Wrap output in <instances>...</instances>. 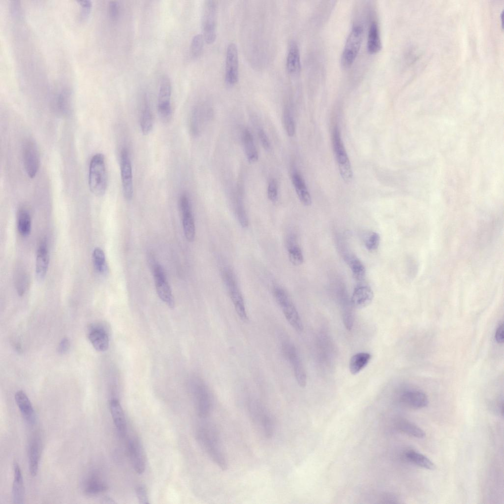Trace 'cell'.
I'll return each mask as SVG.
<instances>
[{
    "mask_svg": "<svg viewBox=\"0 0 504 504\" xmlns=\"http://www.w3.org/2000/svg\"><path fill=\"white\" fill-rule=\"evenodd\" d=\"M103 503L105 504H115L116 502L111 498L109 497H105L103 499Z\"/></svg>",
    "mask_w": 504,
    "mask_h": 504,
    "instance_id": "f5cc1de1",
    "label": "cell"
},
{
    "mask_svg": "<svg viewBox=\"0 0 504 504\" xmlns=\"http://www.w3.org/2000/svg\"><path fill=\"white\" fill-rule=\"evenodd\" d=\"M40 452V440L35 436L30 441L28 450L29 471L32 476L37 473Z\"/></svg>",
    "mask_w": 504,
    "mask_h": 504,
    "instance_id": "603a6c76",
    "label": "cell"
},
{
    "mask_svg": "<svg viewBox=\"0 0 504 504\" xmlns=\"http://www.w3.org/2000/svg\"><path fill=\"white\" fill-rule=\"evenodd\" d=\"M153 271L156 289L158 297L170 308H174V297L163 268L159 264L155 263L153 266Z\"/></svg>",
    "mask_w": 504,
    "mask_h": 504,
    "instance_id": "30bf717a",
    "label": "cell"
},
{
    "mask_svg": "<svg viewBox=\"0 0 504 504\" xmlns=\"http://www.w3.org/2000/svg\"><path fill=\"white\" fill-rule=\"evenodd\" d=\"M284 121L287 135L289 136H293L295 131V123L291 112L288 108L284 110Z\"/></svg>",
    "mask_w": 504,
    "mask_h": 504,
    "instance_id": "ab89813d",
    "label": "cell"
},
{
    "mask_svg": "<svg viewBox=\"0 0 504 504\" xmlns=\"http://www.w3.org/2000/svg\"><path fill=\"white\" fill-rule=\"evenodd\" d=\"M14 468V479L12 485V495L14 503L23 504L25 499V489L23 478L20 467L15 462Z\"/></svg>",
    "mask_w": 504,
    "mask_h": 504,
    "instance_id": "cb8c5ba5",
    "label": "cell"
},
{
    "mask_svg": "<svg viewBox=\"0 0 504 504\" xmlns=\"http://www.w3.org/2000/svg\"><path fill=\"white\" fill-rule=\"evenodd\" d=\"M396 425L398 429L402 432L411 437L423 439L426 436L425 432L421 428L407 419L399 420Z\"/></svg>",
    "mask_w": 504,
    "mask_h": 504,
    "instance_id": "4dcf8cb0",
    "label": "cell"
},
{
    "mask_svg": "<svg viewBox=\"0 0 504 504\" xmlns=\"http://www.w3.org/2000/svg\"><path fill=\"white\" fill-rule=\"evenodd\" d=\"M258 419V421L260 424L265 436L271 438L273 434V423L271 415L267 409L264 410Z\"/></svg>",
    "mask_w": 504,
    "mask_h": 504,
    "instance_id": "74e56055",
    "label": "cell"
},
{
    "mask_svg": "<svg viewBox=\"0 0 504 504\" xmlns=\"http://www.w3.org/2000/svg\"><path fill=\"white\" fill-rule=\"evenodd\" d=\"M363 34V27L355 25L351 30L341 56V63L344 67H349L354 61L360 48Z\"/></svg>",
    "mask_w": 504,
    "mask_h": 504,
    "instance_id": "8992f818",
    "label": "cell"
},
{
    "mask_svg": "<svg viewBox=\"0 0 504 504\" xmlns=\"http://www.w3.org/2000/svg\"><path fill=\"white\" fill-rule=\"evenodd\" d=\"M345 259L354 278L358 281L363 280L365 276L366 269L361 260L352 254L346 256Z\"/></svg>",
    "mask_w": 504,
    "mask_h": 504,
    "instance_id": "e575fe53",
    "label": "cell"
},
{
    "mask_svg": "<svg viewBox=\"0 0 504 504\" xmlns=\"http://www.w3.org/2000/svg\"><path fill=\"white\" fill-rule=\"evenodd\" d=\"M374 298L372 289L367 285H358L353 292L351 298V305L357 309H362L369 306Z\"/></svg>",
    "mask_w": 504,
    "mask_h": 504,
    "instance_id": "7402d4cb",
    "label": "cell"
},
{
    "mask_svg": "<svg viewBox=\"0 0 504 504\" xmlns=\"http://www.w3.org/2000/svg\"><path fill=\"white\" fill-rule=\"evenodd\" d=\"M381 47L378 27L377 23L373 22L371 23L369 30L367 49L369 53L374 54L378 52Z\"/></svg>",
    "mask_w": 504,
    "mask_h": 504,
    "instance_id": "f546056e",
    "label": "cell"
},
{
    "mask_svg": "<svg viewBox=\"0 0 504 504\" xmlns=\"http://www.w3.org/2000/svg\"><path fill=\"white\" fill-rule=\"evenodd\" d=\"M81 7V17L82 19H86L89 15L91 7L92 2L90 0L78 1Z\"/></svg>",
    "mask_w": 504,
    "mask_h": 504,
    "instance_id": "7dc6e473",
    "label": "cell"
},
{
    "mask_svg": "<svg viewBox=\"0 0 504 504\" xmlns=\"http://www.w3.org/2000/svg\"><path fill=\"white\" fill-rule=\"evenodd\" d=\"M171 84L169 77L163 75L161 78L158 95V111L161 120L168 123L171 118L170 98Z\"/></svg>",
    "mask_w": 504,
    "mask_h": 504,
    "instance_id": "9c48e42d",
    "label": "cell"
},
{
    "mask_svg": "<svg viewBox=\"0 0 504 504\" xmlns=\"http://www.w3.org/2000/svg\"><path fill=\"white\" fill-rule=\"evenodd\" d=\"M243 141L245 154L248 160L251 163L256 162L258 158L253 138L250 131L246 129L243 134Z\"/></svg>",
    "mask_w": 504,
    "mask_h": 504,
    "instance_id": "d6a6232c",
    "label": "cell"
},
{
    "mask_svg": "<svg viewBox=\"0 0 504 504\" xmlns=\"http://www.w3.org/2000/svg\"><path fill=\"white\" fill-rule=\"evenodd\" d=\"M239 78V58L238 50L234 43L227 48L225 60V82L228 85L235 84Z\"/></svg>",
    "mask_w": 504,
    "mask_h": 504,
    "instance_id": "5bb4252c",
    "label": "cell"
},
{
    "mask_svg": "<svg viewBox=\"0 0 504 504\" xmlns=\"http://www.w3.org/2000/svg\"><path fill=\"white\" fill-rule=\"evenodd\" d=\"M120 167L124 196L126 200H130L133 194L132 172L129 153L126 148H123L121 152Z\"/></svg>",
    "mask_w": 504,
    "mask_h": 504,
    "instance_id": "8fae6325",
    "label": "cell"
},
{
    "mask_svg": "<svg viewBox=\"0 0 504 504\" xmlns=\"http://www.w3.org/2000/svg\"><path fill=\"white\" fill-rule=\"evenodd\" d=\"M23 160L25 170L30 178L36 175L39 165V156L36 143L32 140H27L23 148Z\"/></svg>",
    "mask_w": 504,
    "mask_h": 504,
    "instance_id": "7c38bea8",
    "label": "cell"
},
{
    "mask_svg": "<svg viewBox=\"0 0 504 504\" xmlns=\"http://www.w3.org/2000/svg\"><path fill=\"white\" fill-rule=\"evenodd\" d=\"M194 396L198 415L202 418L207 417L211 411L212 402L209 391L203 381H197Z\"/></svg>",
    "mask_w": 504,
    "mask_h": 504,
    "instance_id": "9a60e30c",
    "label": "cell"
},
{
    "mask_svg": "<svg viewBox=\"0 0 504 504\" xmlns=\"http://www.w3.org/2000/svg\"><path fill=\"white\" fill-rule=\"evenodd\" d=\"M204 41V39L202 34L198 33L193 36L190 47V54L192 58H197L201 55Z\"/></svg>",
    "mask_w": 504,
    "mask_h": 504,
    "instance_id": "f35d334b",
    "label": "cell"
},
{
    "mask_svg": "<svg viewBox=\"0 0 504 504\" xmlns=\"http://www.w3.org/2000/svg\"><path fill=\"white\" fill-rule=\"evenodd\" d=\"M88 338L94 348L98 351L107 350L109 346V339L105 329L101 325H93L89 328Z\"/></svg>",
    "mask_w": 504,
    "mask_h": 504,
    "instance_id": "e0dca14e",
    "label": "cell"
},
{
    "mask_svg": "<svg viewBox=\"0 0 504 504\" xmlns=\"http://www.w3.org/2000/svg\"><path fill=\"white\" fill-rule=\"evenodd\" d=\"M136 494L140 504H147L149 503L147 492L143 486L141 485L137 487Z\"/></svg>",
    "mask_w": 504,
    "mask_h": 504,
    "instance_id": "bcb514c9",
    "label": "cell"
},
{
    "mask_svg": "<svg viewBox=\"0 0 504 504\" xmlns=\"http://www.w3.org/2000/svg\"><path fill=\"white\" fill-rule=\"evenodd\" d=\"M140 126L143 134H149L153 127L152 113L147 100H145L140 118Z\"/></svg>",
    "mask_w": 504,
    "mask_h": 504,
    "instance_id": "d590c367",
    "label": "cell"
},
{
    "mask_svg": "<svg viewBox=\"0 0 504 504\" xmlns=\"http://www.w3.org/2000/svg\"><path fill=\"white\" fill-rule=\"evenodd\" d=\"M92 259L94 266L97 272L102 274L107 272L108 267L105 255L101 248L96 247L94 249L92 253Z\"/></svg>",
    "mask_w": 504,
    "mask_h": 504,
    "instance_id": "8d00e7d4",
    "label": "cell"
},
{
    "mask_svg": "<svg viewBox=\"0 0 504 504\" xmlns=\"http://www.w3.org/2000/svg\"><path fill=\"white\" fill-rule=\"evenodd\" d=\"M278 186L276 181L271 179L268 184L267 195L269 199L272 202H275L278 197Z\"/></svg>",
    "mask_w": 504,
    "mask_h": 504,
    "instance_id": "7bdbcfd3",
    "label": "cell"
},
{
    "mask_svg": "<svg viewBox=\"0 0 504 504\" xmlns=\"http://www.w3.org/2000/svg\"><path fill=\"white\" fill-rule=\"evenodd\" d=\"M217 6L214 0L205 1L202 15V26L204 41L212 44L216 38Z\"/></svg>",
    "mask_w": 504,
    "mask_h": 504,
    "instance_id": "52a82bcc",
    "label": "cell"
},
{
    "mask_svg": "<svg viewBox=\"0 0 504 504\" xmlns=\"http://www.w3.org/2000/svg\"><path fill=\"white\" fill-rule=\"evenodd\" d=\"M273 295L288 323L296 331L302 332L303 325L301 319L286 291L281 286H276L273 289Z\"/></svg>",
    "mask_w": 504,
    "mask_h": 504,
    "instance_id": "277c9868",
    "label": "cell"
},
{
    "mask_svg": "<svg viewBox=\"0 0 504 504\" xmlns=\"http://www.w3.org/2000/svg\"><path fill=\"white\" fill-rule=\"evenodd\" d=\"M221 276L237 314L243 322H247L248 316L244 298L234 272L229 267H224L221 270Z\"/></svg>",
    "mask_w": 504,
    "mask_h": 504,
    "instance_id": "3957f363",
    "label": "cell"
},
{
    "mask_svg": "<svg viewBox=\"0 0 504 504\" xmlns=\"http://www.w3.org/2000/svg\"><path fill=\"white\" fill-rule=\"evenodd\" d=\"M282 350L284 357L292 367L294 376L298 385L304 387L306 385V374L302 360L294 346L289 341L284 340L282 344Z\"/></svg>",
    "mask_w": 504,
    "mask_h": 504,
    "instance_id": "ba28073f",
    "label": "cell"
},
{
    "mask_svg": "<svg viewBox=\"0 0 504 504\" xmlns=\"http://www.w3.org/2000/svg\"><path fill=\"white\" fill-rule=\"evenodd\" d=\"M49 264V253L45 240L41 242L38 247L36 257L35 273L37 279L42 280L45 277Z\"/></svg>",
    "mask_w": 504,
    "mask_h": 504,
    "instance_id": "ffe728a7",
    "label": "cell"
},
{
    "mask_svg": "<svg viewBox=\"0 0 504 504\" xmlns=\"http://www.w3.org/2000/svg\"><path fill=\"white\" fill-rule=\"evenodd\" d=\"M371 358V354L367 352H359L353 355L349 363L350 373L353 375L359 373L367 365Z\"/></svg>",
    "mask_w": 504,
    "mask_h": 504,
    "instance_id": "1f68e13d",
    "label": "cell"
},
{
    "mask_svg": "<svg viewBox=\"0 0 504 504\" xmlns=\"http://www.w3.org/2000/svg\"><path fill=\"white\" fill-rule=\"evenodd\" d=\"M401 400L405 405L414 409H423L429 403L426 395L423 392L416 389L404 391L401 395Z\"/></svg>",
    "mask_w": 504,
    "mask_h": 504,
    "instance_id": "d6986e66",
    "label": "cell"
},
{
    "mask_svg": "<svg viewBox=\"0 0 504 504\" xmlns=\"http://www.w3.org/2000/svg\"><path fill=\"white\" fill-rule=\"evenodd\" d=\"M28 284V279L27 275L24 274H21L18 278L17 282V290L20 296H22L25 293Z\"/></svg>",
    "mask_w": 504,
    "mask_h": 504,
    "instance_id": "ee69618b",
    "label": "cell"
},
{
    "mask_svg": "<svg viewBox=\"0 0 504 504\" xmlns=\"http://www.w3.org/2000/svg\"><path fill=\"white\" fill-rule=\"evenodd\" d=\"M286 241L290 262L295 266L302 264L304 260L303 255L301 249L297 244L295 235L292 234L288 235Z\"/></svg>",
    "mask_w": 504,
    "mask_h": 504,
    "instance_id": "83f0119b",
    "label": "cell"
},
{
    "mask_svg": "<svg viewBox=\"0 0 504 504\" xmlns=\"http://www.w3.org/2000/svg\"><path fill=\"white\" fill-rule=\"evenodd\" d=\"M128 452L135 472L141 474L146 467V460L142 446L137 439H130L127 443Z\"/></svg>",
    "mask_w": 504,
    "mask_h": 504,
    "instance_id": "2e32d148",
    "label": "cell"
},
{
    "mask_svg": "<svg viewBox=\"0 0 504 504\" xmlns=\"http://www.w3.org/2000/svg\"><path fill=\"white\" fill-rule=\"evenodd\" d=\"M111 414L117 432L121 437L126 436L127 432V425L122 407L119 400L115 398L109 402Z\"/></svg>",
    "mask_w": 504,
    "mask_h": 504,
    "instance_id": "ac0fdd59",
    "label": "cell"
},
{
    "mask_svg": "<svg viewBox=\"0 0 504 504\" xmlns=\"http://www.w3.org/2000/svg\"><path fill=\"white\" fill-rule=\"evenodd\" d=\"M292 181L301 202L305 206H310L312 204L311 196L304 179L300 174L296 171L292 173Z\"/></svg>",
    "mask_w": 504,
    "mask_h": 504,
    "instance_id": "4316f807",
    "label": "cell"
},
{
    "mask_svg": "<svg viewBox=\"0 0 504 504\" xmlns=\"http://www.w3.org/2000/svg\"><path fill=\"white\" fill-rule=\"evenodd\" d=\"M17 229L19 234L23 236H28L31 231L32 220L29 212L24 208L19 209L17 214Z\"/></svg>",
    "mask_w": 504,
    "mask_h": 504,
    "instance_id": "836d02e7",
    "label": "cell"
},
{
    "mask_svg": "<svg viewBox=\"0 0 504 504\" xmlns=\"http://www.w3.org/2000/svg\"><path fill=\"white\" fill-rule=\"evenodd\" d=\"M380 236L375 232H371L366 238L365 245L366 249L371 252L376 250L379 244Z\"/></svg>",
    "mask_w": 504,
    "mask_h": 504,
    "instance_id": "60d3db41",
    "label": "cell"
},
{
    "mask_svg": "<svg viewBox=\"0 0 504 504\" xmlns=\"http://www.w3.org/2000/svg\"><path fill=\"white\" fill-rule=\"evenodd\" d=\"M15 401L25 420L30 424L35 421V414L32 404L26 393L22 391H17L15 394Z\"/></svg>",
    "mask_w": 504,
    "mask_h": 504,
    "instance_id": "44dd1931",
    "label": "cell"
},
{
    "mask_svg": "<svg viewBox=\"0 0 504 504\" xmlns=\"http://www.w3.org/2000/svg\"><path fill=\"white\" fill-rule=\"evenodd\" d=\"M504 327L503 324H500L495 334V339L496 342L499 344H502L504 342Z\"/></svg>",
    "mask_w": 504,
    "mask_h": 504,
    "instance_id": "f907efd6",
    "label": "cell"
},
{
    "mask_svg": "<svg viewBox=\"0 0 504 504\" xmlns=\"http://www.w3.org/2000/svg\"><path fill=\"white\" fill-rule=\"evenodd\" d=\"M69 94L66 91H63L59 94L57 105L61 111L65 112L67 111L69 106Z\"/></svg>",
    "mask_w": 504,
    "mask_h": 504,
    "instance_id": "b9f144b4",
    "label": "cell"
},
{
    "mask_svg": "<svg viewBox=\"0 0 504 504\" xmlns=\"http://www.w3.org/2000/svg\"><path fill=\"white\" fill-rule=\"evenodd\" d=\"M70 347V342L68 338H63L58 347V351L60 354H64L68 351Z\"/></svg>",
    "mask_w": 504,
    "mask_h": 504,
    "instance_id": "681fc988",
    "label": "cell"
},
{
    "mask_svg": "<svg viewBox=\"0 0 504 504\" xmlns=\"http://www.w3.org/2000/svg\"><path fill=\"white\" fill-rule=\"evenodd\" d=\"M332 143L340 175L344 182L349 183L353 178L352 170L340 130L337 126L334 127L332 132Z\"/></svg>",
    "mask_w": 504,
    "mask_h": 504,
    "instance_id": "5b68a950",
    "label": "cell"
},
{
    "mask_svg": "<svg viewBox=\"0 0 504 504\" xmlns=\"http://www.w3.org/2000/svg\"><path fill=\"white\" fill-rule=\"evenodd\" d=\"M89 186L91 191L97 196L103 195L107 187V175L105 158L96 154L92 158L89 170Z\"/></svg>",
    "mask_w": 504,
    "mask_h": 504,
    "instance_id": "6da1fadb",
    "label": "cell"
},
{
    "mask_svg": "<svg viewBox=\"0 0 504 504\" xmlns=\"http://www.w3.org/2000/svg\"><path fill=\"white\" fill-rule=\"evenodd\" d=\"M287 70L291 75L298 74L301 68L300 52L296 43L292 41L289 44L286 61Z\"/></svg>",
    "mask_w": 504,
    "mask_h": 504,
    "instance_id": "484cf974",
    "label": "cell"
},
{
    "mask_svg": "<svg viewBox=\"0 0 504 504\" xmlns=\"http://www.w3.org/2000/svg\"><path fill=\"white\" fill-rule=\"evenodd\" d=\"M197 437L201 445L215 463L222 470H227V462L215 431L211 428H201Z\"/></svg>",
    "mask_w": 504,
    "mask_h": 504,
    "instance_id": "7a4b0ae2",
    "label": "cell"
},
{
    "mask_svg": "<svg viewBox=\"0 0 504 504\" xmlns=\"http://www.w3.org/2000/svg\"><path fill=\"white\" fill-rule=\"evenodd\" d=\"M109 15L112 20H117L119 16L120 6L117 1H111L108 5Z\"/></svg>",
    "mask_w": 504,
    "mask_h": 504,
    "instance_id": "f6af8a7d",
    "label": "cell"
},
{
    "mask_svg": "<svg viewBox=\"0 0 504 504\" xmlns=\"http://www.w3.org/2000/svg\"><path fill=\"white\" fill-rule=\"evenodd\" d=\"M18 1H13L11 3V9L12 13L15 16H18L20 12V5Z\"/></svg>",
    "mask_w": 504,
    "mask_h": 504,
    "instance_id": "816d5d0a",
    "label": "cell"
},
{
    "mask_svg": "<svg viewBox=\"0 0 504 504\" xmlns=\"http://www.w3.org/2000/svg\"><path fill=\"white\" fill-rule=\"evenodd\" d=\"M258 135L263 148L268 151L270 149V143L266 133L262 128H259Z\"/></svg>",
    "mask_w": 504,
    "mask_h": 504,
    "instance_id": "c3c4849f",
    "label": "cell"
},
{
    "mask_svg": "<svg viewBox=\"0 0 504 504\" xmlns=\"http://www.w3.org/2000/svg\"><path fill=\"white\" fill-rule=\"evenodd\" d=\"M179 203L185 237L188 241L192 242L195 234V223L189 198L187 193H184L180 196Z\"/></svg>",
    "mask_w": 504,
    "mask_h": 504,
    "instance_id": "4fadbf2b",
    "label": "cell"
},
{
    "mask_svg": "<svg viewBox=\"0 0 504 504\" xmlns=\"http://www.w3.org/2000/svg\"><path fill=\"white\" fill-rule=\"evenodd\" d=\"M107 489L106 484L96 473H91L84 481L83 491L87 495L95 496Z\"/></svg>",
    "mask_w": 504,
    "mask_h": 504,
    "instance_id": "d4e9b609",
    "label": "cell"
},
{
    "mask_svg": "<svg viewBox=\"0 0 504 504\" xmlns=\"http://www.w3.org/2000/svg\"><path fill=\"white\" fill-rule=\"evenodd\" d=\"M405 458L411 463L429 470L436 469L435 464L428 457L415 450H410L405 453Z\"/></svg>",
    "mask_w": 504,
    "mask_h": 504,
    "instance_id": "f1b7e54d",
    "label": "cell"
}]
</instances>
